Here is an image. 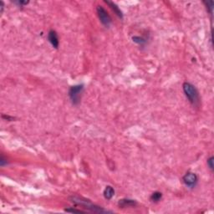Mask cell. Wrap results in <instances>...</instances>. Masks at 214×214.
I'll return each mask as SVG.
<instances>
[{"label":"cell","instance_id":"1","mask_svg":"<svg viewBox=\"0 0 214 214\" xmlns=\"http://www.w3.org/2000/svg\"><path fill=\"white\" fill-rule=\"evenodd\" d=\"M182 89L184 91V94L186 98L193 105H198L200 102V97L198 91L196 89V87L191 83L185 82L182 85Z\"/></svg>","mask_w":214,"mask_h":214},{"label":"cell","instance_id":"2","mask_svg":"<svg viewBox=\"0 0 214 214\" xmlns=\"http://www.w3.org/2000/svg\"><path fill=\"white\" fill-rule=\"evenodd\" d=\"M71 200L73 202H75L78 205H81V206L85 207L84 208L91 210V212H94V213H109L108 211L102 209L101 207H98V206L91 204L88 200H84L83 198H80V197H71Z\"/></svg>","mask_w":214,"mask_h":214},{"label":"cell","instance_id":"3","mask_svg":"<svg viewBox=\"0 0 214 214\" xmlns=\"http://www.w3.org/2000/svg\"><path fill=\"white\" fill-rule=\"evenodd\" d=\"M84 91V85H75L70 87L69 91V96L74 105H78L81 102V95Z\"/></svg>","mask_w":214,"mask_h":214},{"label":"cell","instance_id":"4","mask_svg":"<svg viewBox=\"0 0 214 214\" xmlns=\"http://www.w3.org/2000/svg\"><path fill=\"white\" fill-rule=\"evenodd\" d=\"M96 11H97V15H98V17L100 19L101 24L105 26L106 28H108L111 24V18L109 14L107 13V11L101 6H97Z\"/></svg>","mask_w":214,"mask_h":214},{"label":"cell","instance_id":"5","mask_svg":"<svg viewBox=\"0 0 214 214\" xmlns=\"http://www.w3.org/2000/svg\"><path fill=\"white\" fill-rule=\"evenodd\" d=\"M182 181L187 187L189 188H194L198 181V177L197 174L194 172L188 171L182 177Z\"/></svg>","mask_w":214,"mask_h":214},{"label":"cell","instance_id":"6","mask_svg":"<svg viewBox=\"0 0 214 214\" xmlns=\"http://www.w3.org/2000/svg\"><path fill=\"white\" fill-rule=\"evenodd\" d=\"M48 39L49 42L51 44L53 47L58 49L59 44V37H58L57 33L54 30H50L49 33H48Z\"/></svg>","mask_w":214,"mask_h":214},{"label":"cell","instance_id":"7","mask_svg":"<svg viewBox=\"0 0 214 214\" xmlns=\"http://www.w3.org/2000/svg\"><path fill=\"white\" fill-rule=\"evenodd\" d=\"M137 204L135 200L132 199H127V198H124V199L120 200L118 202V206L121 208H125V207H135Z\"/></svg>","mask_w":214,"mask_h":214},{"label":"cell","instance_id":"8","mask_svg":"<svg viewBox=\"0 0 214 214\" xmlns=\"http://www.w3.org/2000/svg\"><path fill=\"white\" fill-rule=\"evenodd\" d=\"M103 194H104V197H105V199L110 200L115 195L114 188H113L111 186H107L105 188V190H104Z\"/></svg>","mask_w":214,"mask_h":214},{"label":"cell","instance_id":"9","mask_svg":"<svg viewBox=\"0 0 214 214\" xmlns=\"http://www.w3.org/2000/svg\"><path fill=\"white\" fill-rule=\"evenodd\" d=\"M105 3L107 4L110 5V7L113 9L115 13L116 14V15L119 16L120 19H122L123 18V14H122V12H121V10L119 8H118V6L114 4V3H112V2H110V1H105Z\"/></svg>","mask_w":214,"mask_h":214},{"label":"cell","instance_id":"10","mask_svg":"<svg viewBox=\"0 0 214 214\" xmlns=\"http://www.w3.org/2000/svg\"><path fill=\"white\" fill-rule=\"evenodd\" d=\"M162 197V192H153L152 194L151 195L150 199H151V201L153 202H158L159 201H161Z\"/></svg>","mask_w":214,"mask_h":214},{"label":"cell","instance_id":"11","mask_svg":"<svg viewBox=\"0 0 214 214\" xmlns=\"http://www.w3.org/2000/svg\"><path fill=\"white\" fill-rule=\"evenodd\" d=\"M132 40L135 43L138 44H141V45L147 43L146 38H142V37H139V36H134V37H132Z\"/></svg>","mask_w":214,"mask_h":214},{"label":"cell","instance_id":"12","mask_svg":"<svg viewBox=\"0 0 214 214\" xmlns=\"http://www.w3.org/2000/svg\"><path fill=\"white\" fill-rule=\"evenodd\" d=\"M204 4L207 6V9H208L210 14L212 15L213 14V1H207V2H204Z\"/></svg>","mask_w":214,"mask_h":214},{"label":"cell","instance_id":"13","mask_svg":"<svg viewBox=\"0 0 214 214\" xmlns=\"http://www.w3.org/2000/svg\"><path fill=\"white\" fill-rule=\"evenodd\" d=\"M214 158L213 157H211L209 159H207V166L210 168L211 171H213L214 169Z\"/></svg>","mask_w":214,"mask_h":214},{"label":"cell","instance_id":"14","mask_svg":"<svg viewBox=\"0 0 214 214\" xmlns=\"http://www.w3.org/2000/svg\"><path fill=\"white\" fill-rule=\"evenodd\" d=\"M65 212H68V213H85V212L81 211V210H77L75 209V208H66L65 209Z\"/></svg>","mask_w":214,"mask_h":214},{"label":"cell","instance_id":"15","mask_svg":"<svg viewBox=\"0 0 214 214\" xmlns=\"http://www.w3.org/2000/svg\"><path fill=\"white\" fill-rule=\"evenodd\" d=\"M7 164H8V162L6 161V159L2 156L1 158H0V166H1V167H4V166L7 165Z\"/></svg>","mask_w":214,"mask_h":214},{"label":"cell","instance_id":"16","mask_svg":"<svg viewBox=\"0 0 214 214\" xmlns=\"http://www.w3.org/2000/svg\"><path fill=\"white\" fill-rule=\"evenodd\" d=\"M2 118L4 120H9V121H12V120H14L15 118L14 117H12V116H9V115H2Z\"/></svg>","mask_w":214,"mask_h":214},{"label":"cell","instance_id":"17","mask_svg":"<svg viewBox=\"0 0 214 214\" xmlns=\"http://www.w3.org/2000/svg\"><path fill=\"white\" fill-rule=\"evenodd\" d=\"M15 4H19V6H23V5H26L29 4V1L28 2H24V1H17V2H15Z\"/></svg>","mask_w":214,"mask_h":214},{"label":"cell","instance_id":"18","mask_svg":"<svg viewBox=\"0 0 214 214\" xmlns=\"http://www.w3.org/2000/svg\"><path fill=\"white\" fill-rule=\"evenodd\" d=\"M4 3L1 2V14L4 12Z\"/></svg>","mask_w":214,"mask_h":214}]
</instances>
